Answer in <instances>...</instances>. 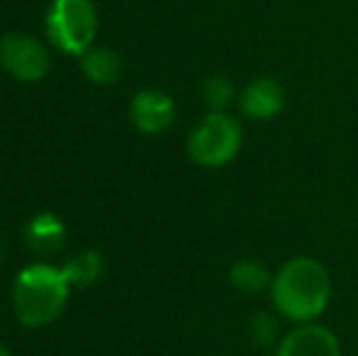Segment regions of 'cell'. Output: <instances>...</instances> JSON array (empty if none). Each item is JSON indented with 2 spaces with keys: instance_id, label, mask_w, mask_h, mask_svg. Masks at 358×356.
<instances>
[{
  "instance_id": "obj_8",
  "label": "cell",
  "mask_w": 358,
  "mask_h": 356,
  "mask_svg": "<svg viewBox=\"0 0 358 356\" xmlns=\"http://www.w3.org/2000/svg\"><path fill=\"white\" fill-rule=\"evenodd\" d=\"M239 108L249 120H271L285 108V88L275 78L259 76L239 93Z\"/></svg>"
},
{
  "instance_id": "obj_7",
  "label": "cell",
  "mask_w": 358,
  "mask_h": 356,
  "mask_svg": "<svg viewBox=\"0 0 358 356\" xmlns=\"http://www.w3.org/2000/svg\"><path fill=\"white\" fill-rule=\"evenodd\" d=\"M275 356H341V347L329 327L302 322L280 339Z\"/></svg>"
},
{
  "instance_id": "obj_2",
  "label": "cell",
  "mask_w": 358,
  "mask_h": 356,
  "mask_svg": "<svg viewBox=\"0 0 358 356\" xmlns=\"http://www.w3.org/2000/svg\"><path fill=\"white\" fill-rule=\"evenodd\" d=\"M71 283L62 266L29 264L13 283V310L24 327H47L66 308Z\"/></svg>"
},
{
  "instance_id": "obj_9",
  "label": "cell",
  "mask_w": 358,
  "mask_h": 356,
  "mask_svg": "<svg viewBox=\"0 0 358 356\" xmlns=\"http://www.w3.org/2000/svg\"><path fill=\"white\" fill-rule=\"evenodd\" d=\"M24 242L39 257H52L66 242V225L59 215L39 213L24 227Z\"/></svg>"
},
{
  "instance_id": "obj_13",
  "label": "cell",
  "mask_w": 358,
  "mask_h": 356,
  "mask_svg": "<svg viewBox=\"0 0 358 356\" xmlns=\"http://www.w3.org/2000/svg\"><path fill=\"white\" fill-rule=\"evenodd\" d=\"M278 332L280 325L278 318L273 313H266V310H259L249 318V339L254 347L268 349L278 342Z\"/></svg>"
},
{
  "instance_id": "obj_12",
  "label": "cell",
  "mask_w": 358,
  "mask_h": 356,
  "mask_svg": "<svg viewBox=\"0 0 358 356\" xmlns=\"http://www.w3.org/2000/svg\"><path fill=\"white\" fill-rule=\"evenodd\" d=\"M62 271L69 283H71V288H88V285L100 280V276H103V271H105V262L98 252L83 249V252L73 254L71 259H66Z\"/></svg>"
},
{
  "instance_id": "obj_1",
  "label": "cell",
  "mask_w": 358,
  "mask_h": 356,
  "mask_svg": "<svg viewBox=\"0 0 358 356\" xmlns=\"http://www.w3.org/2000/svg\"><path fill=\"white\" fill-rule=\"evenodd\" d=\"M271 300L280 318L297 325L312 322L331 300L329 271L312 257L290 259L271 280Z\"/></svg>"
},
{
  "instance_id": "obj_6",
  "label": "cell",
  "mask_w": 358,
  "mask_h": 356,
  "mask_svg": "<svg viewBox=\"0 0 358 356\" xmlns=\"http://www.w3.org/2000/svg\"><path fill=\"white\" fill-rule=\"evenodd\" d=\"M134 127L142 134H161L173 124L176 103L169 93L159 88H144L132 98L129 105Z\"/></svg>"
},
{
  "instance_id": "obj_10",
  "label": "cell",
  "mask_w": 358,
  "mask_h": 356,
  "mask_svg": "<svg viewBox=\"0 0 358 356\" xmlns=\"http://www.w3.org/2000/svg\"><path fill=\"white\" fill-rule=\"evenodd\" d=\"M122 59L117 52L105 47H90L80 57V71L95 86H113L122 78Z\"/></svg>"
},
{
  "instance_id": "obj_14",
  "label": "cell",
  "mask_w": 358,
  "mask_h": 356,
  "mask_svg": "<svg viewBox=\"0 0 358 356\" xmlns=\"http://www.w3.org/2000/svg\"><path fill=\"white\" fill-rule=\"evenodd\" d=\"M200 93H203V100L208 103L210 110H224L234 100L236 90L231 78H227L224 73H213V76L203 81Z\"/></svg>"
},
{
  "instance_id": "obj_5",
  "label": "cell",
  "mask_w": 358,
  "mask_h": 356,
  "mask_svg": "<svg viewBox=\"0 0 358 356\" xmlns=\"http://www.w3.org/2000/svg\"><path fill=\"white\" fill-rule=\"evenodd\" d=\"M0 66L22 83H37L49 71V52L27 32H8L0 37Z\"/></svg>"
},
{
  "instance_id": "obj_15",
  "label": "cell",
  "mask_w": 358,
  "mask_h": 356,
  "mask_svg": "<svg viewBox=\"0 0 358 356\" xmlns=\"http://www.w3.org/2000/svg\"><path fill=\"white\" fill-rule=\"evenodd\" d=\"M0 356H13V354H10V352H8V349H5V347H3V344H0Z\"/></svg>"
},
{
  "instance_id": "obj_11",
  "label": "cell",
  "mask_w": 358,
  "mask_h": 356,
  "mask_svg": "<svg viewBox=\"0 0 358 356\" xmlns=\"http://www.w3.org/2000/svg\"><path fill=\"white\" fill-rule=\"evenodd\" d=\"M271 280L273 276L256 259H239L229 269V285L241 295H259L264 290H271Z\"/></svg>"
},
{
  "instance_id": "obj_4",
  "label": "cell",
  "mask_w": 358,
  "mask_h": 356,
  "mask_svg": "<svg viewBox=\"0 0 358 356\" xmlns=\"http://www.w3.org/2000/svg\"><path fill=\"white\" fill-rule=\"evenodd\" d=\"M239 122L224 110H210L188 134V154L198 166L220 169L227 166L241 149Z\"/></svg>"
},
{
  "instance_id": "obj_3",
  "label": "cell",
  "mask_w": 358,
  "mask_h": 356,
  "mask_svg": "<svg viewBox=\"0 0 358 356\" xmlns=\"http://www.w3.org/2000/svg\"><path fill=\"white\" fill-rule=\"evenodd\" d=\"M44 32L62 54L83 57L98 34L93 0H52L44 17Z\"/></svg>"
}]
</instances>
